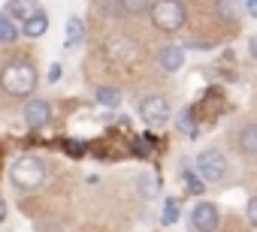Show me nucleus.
<instances>
[{
	"instance_id": "f257e3e1",
	"label": "nucleus",
	"mask_w": 257,
	"mask_h": 232,
	"mask_svg": "<svg viewBox=\"0 0 257 232\" xmlns=\"http://www.w3.org/2000/svg\"><path fill=\"white\" fill-rule=\"evenodd\" d=\"M37 78H40L37 66L28 64V60H16L0 72V84H4V90L13 94V96H31L34 88H37Z\"/></svg>"
},
{
	"instance_id": "f03ea898",
	"label": "nucleus",
	"mask_w": 257,
	"mask_h": 232,
	"mask_svg": "<svg viewBox=\"0 0 257 232\" xmlns=\"http://www.w3.org/2000/svg\"><path fill=\"white\" fill-rule=\"evenodd\" d=\"M10 181L19 187V190H37L43 181H46V163L40 157H19L10 169Z\"/></svg>"
},
{
	"instance_id": "7ed1b4c3",
	"label": "nucleus",
	"mask_w": 257,
	"mask_h": 232,
	"mask_svg": "<svg viewBox=\"0 0 257 232\" xmlns=\"http://www.w3.org/2000/svg\"><path fill=\"white\" fill-rule=\"evenodd\" d=\"M152 22L164 34L179 30L185 24V4L182 0H158V4L152 6Z\"/></svg>"
},
{
	"instance_id": "20e7f679",
	"label": "nucleus",
	"mask_w": 257,
	"mask_h": 232,
	"mask_svg": "<svg viewBox=\"0 0 257 232\" xmlns=\"http://www.w3.org/2000/svg\"><path fill=\"white\" fill-rule=\"evenodd\" d=\"M197 172L203 175V181L215 184V181H221V178L227 175V157H224L221 151H215V148L200 151V157H197Z\"/></svg>"
},
{
	"instance_id": "39448f33",
	"label": "nucleus",
	"mask_w": 257,
	"mask_h": 232,
	"mask_svg": "<svg viewBox=\"0 0 257 232\" xmlns=\"http://www.w3.org/2000/svg\"><path fill=\"white\" fill-rule=\"evenodd\" d=\"M140 114H143V121L149 127H164L170 121V102H167V96H161V94L146 96L140 102Z\"/></svg>"
},
{
	"instance_id": "423d86ee",
	"label": "nucleus",
	"mask_w": 257,
	"mask_h": 232,
	"mask_svg": "<svg viewBox=\"0 0 257 232\" xmlns=\"http://www.w3.org/2000/svg\"><path fill=\"white\" fill-rule=\"evenodd\" d=\"M218 223H221V214H218V208H215L212 202H197V205H194V211H191V226H194L197 232H215Z\"/></svg>"
},
{
	"instance_id": "0eeeda50",
	"label": "nucleus",
	"mask_w": 257,
	"mask_h": 232,
	"mask_svg": "<svg viewBox=\"0 0 257 232\" xmlns=\"http://www.w3.org/2000/svg\"><path fill=\"white\" fill-rule=\"evenodd\" d=\"M4 10H7V18H16L19 24H25V22H31L34 16L43 12L37 0H7Z\"/></svg>"
},
{
	"instance_id": "6e6552de",
	"label": "nucleus",
	"mask_w": 257,
	"mask_h": 232,
	"mask_svg": "<svg viewBox=\"0 0 257 232\" xmlns=\"http://www.w3.org/2000/svg\"><path fill=\"white\" fill-rule=\"evenodd\" d=\"M49 118H52V108H49L46 100H31V102L25 106V124H28V127L40 130V127L49 124Z\"/></svg>"
},
{
	"instance_id": "1a4fd4ad",
	"label": "nucleus",
	"mask_w": 257,
	"mask_h": 232,
	"mask_svg": "<svg viewBox=\"0 0 257 232\" xmlns=\"http://www.w3.org/2000/svg\"><path fill=\"white\" fill-rule=\"evenodd\" d=\"M182 64H185V48H179V46H167V48H161V66H164L167 72L182 70Z\"/></svg>"
},
{
	"instance_id": "9d476101",
	"label": "nucleus",
	"mask_w": 257,
	"mask_h": 232,
	"mask_svg": "<svg viewBox=\"0 0 257 232\" xmlns=\"http://www.w3.org/2000/svg\"><path fill=\"white\" fill-rule=\"evenodd\" d=\"M239 151L248 157H257V124H248L239 130Z\"/></svg>"
},
{
	"instance_id": "9b49d317",
	"label": "nucleus",
	"mask_w": 257,
	"mask_h": 232,
	"mask_svg": "<svg viewBox=\"0 0 257 232\" xmlns=\"http://www.w3.org/2000/svg\"><path fill=\"white\" fill-rule=\"evenodd\" d=\"M46 30H49V16H46V12H40V16H34L31 22H25V24H22V34H25V36H31V40H40Z\"/></svg>"
},
{
	"instance_id": "f8f14e48",
	"label": "nucleus",
	"mask_w": 257,
	"mask_h": 232,
	"mask_svg": "<svg viewBox=\"0 0 257 232\" xmlns=\"http://www.w3.org/2000/svg\"><path fill=\"white\" fill-rule=\"evenodd\" d=\"M106 48H109V54H112V58H118V60H124V58H134V54H137L134 42H131V40H121V36H115V40H112Z\"/></svg>"
},
{
	"instance_id": "ddd939ff",
	"label": "nucleus",
	"mask_w": 257,
	"mask_h": 232,
	"mask_svg": "<svg viewBox=\"0 0 257 232\" xmlns=\"http://www.w3.org/2000/svg\"><path fill=\"white\" fill-rule=\"evenodd\" d=\"M82 36H85V24H82V18H70L67 22V40H64V48H73V46H79L82 42Z\"/></svg>"
},
{
	"instance_id": "4468645a",
	"label": "nucleus",
	"mask_w": 257,
	"mask_h": 232,
	"mask_svg": "<svg viewBox=\"0 0 257 232\" xmlns=\"http://www.w3.org/2000/svg\"><path fill=\"white\" fill-rule=\"evenodd\" d=\"M19 40V30H16V22L7 18V16H0V46H10Z\"/></svg>"
},
{
	"instance_id": "2eb2a0df",
	"label": "nucleus",
	"mask_w": 257,
	"mask_h": 232,
	"mask_svg": "<svg viewBox=\"0 0 257 232\" xmlns=\"http://www.w3.org/2000/svg\"><path fill=\"white\" fill-rule=\"evenodd\" d=\"M97 102L115 108V106L121 102V90H118V88H100V90H97Z\"/></svg>"
},
{
	"instance_id": "dca6fc26",
	"label": "nucleus",
	"mask_w": 257,
	"mask_h": 232,
	"mask_svg": "<svg viewBox=\"0 0 257 232\" xmlns=\"http://www.w3.org/2000/svg\"><path fill=\"white\" fill-rule=\"evenodd\" d=\"M118 6H121V12H127V16H140V12L149 10V0H118Z\"/></svg>"
},
{
	"instance_id": "f3484780",
	"label": "nucleus",
	"mask_w": 257,
	"mask_h": 232,
	"mask_svg": "<svg viewBox=\"0 0 257 232\" xmlns=\"http://www.w3.org/2000/svg\"><path fill=\"white\" fill-rule=\"evenodd\" d=\"M179 130H182L185 136H197V127H194V118H191V108H185V112L179 114Z\"/></svg>"
},
{
	"instance_id": "a211bd4d",
	"label": "nucleus",
	"mask_w": 257,
	"mask_h": 232,
	"mask_svg": "<svg viewBox=\"0 0 257 232\" xmlns=\"http://www.w3.org/2000/svg\"><path fill=\"white\" fill-rule=\"evenodd\" d=\"M176 220H179V202L167 199V205H164V223H176Z\"/></svg>"
},
{
	"instance_id": "6ab92c4d",
	"label": "nucleus",
	"mask_w": 257,
	"mask_h": 232,
	"mask_svg": "<svg viewBox=\"0 0 257 232\" xmlns=\"http://www.w3.org/2000/svg\"><path fill=\"white\" fill-rule=\"evenodd\" d=\"M185 184H188V187H191L194 193H203V187H206V184H203L200 178H194V172H191V169H185Z\"/></svg>"
},
{
	"instance_id": "aec40b11",
	"label": "nucleus",
	"mask_w": 257,
	"mask_h": 232,
	"mask_svg": "<svg viewBox=\"0 0 257 232\" xmlns=\"http://www.w3.org/2000/svg\"><path fill=\"white\" fill-rule=\"evenodd\" d=\"M248 220L257 226V196H251V202H248Z\"/></svg>"
},
{
	"instance_id": "412c9836",
	"label": "nucleus",
	"mask_w": 257,
	"mask_h": 232,
	"mask_svg": "<svg viewBox=\"0 0 257 232\" xmlns=\"http://www.w3.org/2000/svg\"><path fill=\"white\" fill-rule=\"evenodd\" d=\"M61 72H64V70H61V64H52V66H49V82H58V78H61Z\"/></svg>"
},
{
	"instance_id": "4be33fe9",
	"label": "nucleus",
	"mask_w": 257,
	"mask_h": 232,
	"mask_svg": "<svg viewBox=\"0 0 257 232\" xmlns=\"http://www.w3.org/2000/svg\"><path fill=\"white\" fill-rule=\"evenodd\" d=\"M245 6H248V16L257 18V0H245Z\"/></svg>"
},
{
	"instance_id": "5701e85b",
	"label": "nucleus",
	"mask_w": 257,
	"mask_h": 232,
	"mask_svg": "<svg viewBox=\"0 0 257 232\" xmlns=\"http://www.w3.org/2000/svg\"><path fill=\"white\" fill-rule=\"evenodd\" d=\"M248 52H251V54H254V58H257V34H254V36H251V40H248Z\"/></svg>"
},
{
	"instance_id": "b1692460",
	"label": "nucleus",
	"mask_w": 257,
	"mask_h": 232,
	"mask_svg": "<svg viewBox=\"0 0 257 232\" xmlns=\"http://www.w3.org/2000/svg\"><path fill=\"white\" fill-rule=\"evenodd\" d=\"M7 217V202H4V196H0V220Z\"/></svg>"
}]
</instances>
